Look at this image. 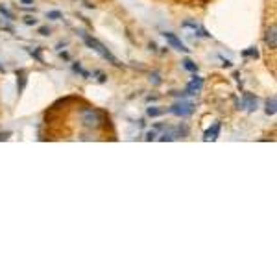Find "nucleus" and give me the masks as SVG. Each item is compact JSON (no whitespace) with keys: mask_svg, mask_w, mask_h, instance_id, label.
I'll use <instances>...</instances> for the list:
<instances>
[{"mask_svg":"<svg viewBox=\"0 0 277 277\" xmlns=\"http://www.w3.org/2000/svg\"><path fill=\"white\" fill-rule=\"evenodd\" d=\"M82 37H83V41H85V45H87L89 48H91V50H94V52H96V54H100L102 57H104V60H107V61H109V63L115 65V67H120L118 60H116L115 55L111 54V52L107 50L106 46L102 45V43L98 41V39H94V37L87 35V33H82Z\"/></svg>","mask_w":277,"mask_h":277,"instance_id":"obj_1","label":"nucleus"},{"mask_svg":"<svg viewBox=\"0 0 277 277\" xmlns=\"http://www.w3.org/2000/svg\"><path fill=\"white\" fill-rule=\"evenodd\" d=\"M82 122L85 128H91V129H96L104 124V115H102V111L98 109H83L82 113Z\"/></svg>","mask_w":277,"mask_h":277,"instance_id":"obj_2","label":"nucleus"},{"mask_svg":"<svg viewBox=\"0 0 277 277\" xmlns=\"http://www.w3.org/2000/svg\"><path fill=\"white\" fill-rule=\"evenodd\" d=\"M170 111L174 113L175 116H190L194 113V104L192 102H177V104H174V106L170 107Z\"/></svg>","mask_w":277,"mask_h":277,"instance_id":"obj_3","label":"nucleus"},{"mask_svg":"<svg viewBox=\"0 0 277 277\" xmlns=\"http://www.w3.org/2000/svg\"><path fill=\"white\" fill-rule=\"evenodd\" d=\"M165 35V39H166V43L172 46V48H175V50H180V52H189V48L181 43V39L175 33H172V32H165L163 33Z\"/></svg>","mask_w":277,"mask_h":277,"instance_id":"obj_4","label":"nucleus"},{"mask_svg":"<svg viewBox=\"0 0 277 277\" xmlns=\"http://www.w3.org/2000/svg\"><path fill=\"white\" fill-rule=\"evenodd\" d=\"M264 41H266V45L270 46L272 50H275V48H277V26H275V24H272V26L266 30Z\"/></svg>","mask_w":277,"mask_h":277,"instance_id":"obj_5","label":"nucleus"},{"mask_svg":"<svg viewBox=\"0 0 277 277\" xmlns=\"http://www.w3.org/2000/svg\"><path fill=\"white\" fill-rule=\"evenodd\" d=\"M242 106H244L248 111H255L257 109V96L251 94V92H244V96H242Z\"/></svg>","mask_w":277,"mask_h":277,"instance_id":"obj_6","label":"nucleus"},{"mask_svg":"<svg viewBox=\"0 0 277 277\" xmlns=\"http://www.w3.org/2000/svg\"><path fill=\"white\" fill-rule=\"evenodd\" d=\"M203 87V78H200V76H194L192 82L187 85V94H196V92H200Z\"/></svg>","mask_w":277,"mask_h":277,"instance_id":"obj_7","label":"nucleus"},{"mask_svg":"<svg viewBox=\"0 0 277 277\" xmlns=\"http://www.w3.org/2000/svg\"><path fill=\"white\" fill-rule=\"evenodd\" d=\"M218 135H220V122H214L212 128H209L205 133H203V141H216Z\"/></svg>","mask_w":277,"mask_h":277,"instance_id":"obj_8","label":"nucleus"},{"mask_svg":"<svg viewBox=\"0 0 277 277\" xmlns=\"http://www.w3.org/2000/svg\"><path fill=\"white\" fill-rule=\"evenodd\" d=\"M15 76H17V92L21 94V92L24 91V87H26V70L18 69L17 72H15Z\"/></svg>","mask_w":277,"mask_h":277,"instance_id":"obj_9","label":"nucleus"},{"mask_svg":"<svg viewBox=\"0 0 277 277\" xmlns=\"http://www.w3.org/2000/svg\"><path fill=\"white\" fill-rule=\"evenodd\" d=\"M266 115H270V116H273L275 115V111H277V100H275V96H272V98H268L266 100Z\"/></svg>","mask_w":277,"mask_h":277,"instance_id":"obj_10","label":"nucleus"},{"mask_svg":"<svg viewBox=\"0 0 277 277\" xmlns=\"http://www.w3.org/2000/svg\"><path fill=\"white\" fill-rule=\"evenodd\" d=\"M183 67L187 70H190V72H198V65L194 63L192 60H189V57H185L183 60Z\"/></svg>","mask_w":277,"mask_h":277,"instance_id":"obj_11","label":"nucleus"},{"mask_svg":"<svg viewBox=\"0 0 277 277\" xmlns=\"http://www.w3.org/2000/svg\"><path fill=\"white\" fill-rule=\"evenodd\" d=\"M74 70H76V72H80V74H82L83 78H89V76H91V74H89L87 70L83 69V67H82V65H80V63H74Z\"/></svg>","mask_w":277,"mask_h":277,"instance_id":"obj_12","label":"nucleus"},{"mask_svg":"<svg viewBox=\"0 0 277 277\" xmlns=\"http://www.w3.org/2000/svg\"><path fill=\"white\" fill-rule=\"evenodd\" d=\"M0 13H2V15H4V17L6 18H8V21H13V13H11V11H9V9L8 8H4V6H2V4H0Z\"/></svg>","mask_w":277,"mask_h":277,"instance_id":"obj_13","label":"nucleus"},{"mask_svg":"<svg viewBox=\"0 0 277 277\" xmlns=\"http://www.w3.org/2000/svg\"><path fill=\"white\" fill-rule=\"evenodd\" d=\"M242 55H244V57H259V52L257 48H248V50L242 52Z\"/></svg>","mask_w":277,"mask_h":277,"instance_id":"obj_14","label":"nucleus"},{"mask_svg":"<svg viewBox=\"0 0 277 277\" xmlns=\"http://www.w3.org/2000/svg\"><path fill=\"white\" fill-rule=\"evenodd\" d=\"M46 17L52 18V21H57V18H61V17H63V15H61V11L54 9V11H48V13H46Z\"/></svg>","mask_w":277,"mask_h":277,"instance_id":"obj_15","label":"nucleus"},{"mask_svg":"<svg viewBox=\"0 0 277 277\" xmlns=\"http://www.w3.org/2000/svg\"><path fill=\"white\" fill-rule=\"evenodd\" d=\"M148 116H159V115H163V111L161 109H157V107H148Z\"/></svg>","mask_w":277,"mask_h":277,"instance_id":"obj_16","label":"nucleus"},{"mask_svg":"<svg viewBox=\"0 0 277 277\" xmlns=\"http://www.w3.org/2000/svg\"><path fill=\"white\" fill-rule=\"evenodd\" d=\"M24 23H26L28 26H32V24H37V18L32 17V15H26V17H24Z\"/></svg>","mask_w":277,"mask_h":277,"instance_id":"obj_17","label":"nucleus"},{"mask_svg":"<svg viewBox=\"0 0 277 277\" xmlns=\"http://www.w3.org/2000/svg\"><path fill=\"white\" fill-rule=\"evenodd\" d=\"M39 33H41V35H50V28L41 26V28H39Z\"/></svg>","mask_w":277,"mask_h":277,"instance_id":"obj_18","label":"nucleus"},{"mask_svg":"<svg viewBox=\"0 0 277 277\" xmlns=\"http://www.w3.org/2000/svg\"><path fill=\"white\" fill-rule=\"evenodd\" d=\"M32 55L35 57V60H39V61H43V57H41V50L37 48V50H32Z\"/></svg>","mask_w":277,"mask_h":277,"instance_id":"obj_19","label":"nucleus"},{"mask_svg":"<svg viewBox=\"0 0 277 277\" xmlns=\"http://www.w3.org/2000/svg\"><path fill=\"white\" fill-rule=\"evenodd\" d=\"M98 76V82H106V74L104 72H100V70H96V72H94Z\"/></svg>","mask_w":277,"mask_h":277,"instance_id":"obj_20","label":"nucleus"},{"mask_svg":"<svg viewBox=\"0 0 277 277\" xmlns=\"http://www.w3.org/2000/svg\"><path fill=\"white\" fill-rule=\"evenodd\" d=\"M155 138V131H150V133L146 135V141H153Z\"/></svg>","mask_w":277,"mask_h":277,"instance_id":"obj_21","label":"nucleus"},{"mask_svg":"<svg viewBox=\"0 0 277 277\" xmlns=\"http://www.w3.org/2000/svg\"><path fill=\"white\" fill-rule=\"evenodd\" d=\"M21 2H23L24 6H28V8H32L33 6V0H21Z\"/></svg>","mask_w":277,"mask_h":277,"instance_id":"obj_22","label":"nucleus"},{"mask_svg":"<svg viewBox=\"0 0 277 277\" xmlns=\"http://www.w3.org/2000/svg\"><path fill=\"white\" fill-rule=\"evenodd\" d=\"M8 137H9L8 131H6V133H0V141H6V138H8Z\"/></svg>","mask_w":277,"mask_h":277,"instance_id":"obj_23","label":"nucleus"},{"mask_svg":"<svg viewBox=\"0 0 277 277\" xmlns=\"http://www.w3.org/2000/svg\"><path fill=\"white\" fill-rule=\"evenodd\" d=\"M0 72H4V67H2V65H0Z\"/></svg>","mask_w":277,"mask_h":277,"instance_id":"obj_24","label":"nucleus"}]
</instances>
